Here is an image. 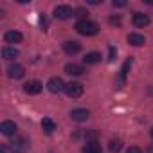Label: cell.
Instances as JSON below:
<instances>
[{"instance_id":"obj_1","label":"cell","mask_w":153,"mask_h":153,"mask_svg":"<svg viewBox=\"0 0 153 153\" xmlns=\"http://www.w3.org/2000/svg\"><path fill=\"white\" fill-rule=\"evenodd\" d=\"M76 31L83 36H94L99 33V25L96 22H90V20H79L76 24Z\"/></svg>"},{"instance_id":"obj_2","label":"cell","mask_w":153,"mask_h":153,"mask_svg":"<svg viewBox=\"0 0 153 153\" xmlns=\"http://www.w3.org/2000/svg\"><path fill=\"white\" fill-rule=\"evenodd\" d=\"M65 94L72 99H78V97L83 96V85L81 83H68L65 87Z\"/></svg>"},{"instance_id":"obj_3","label":"cell","mask_w":153,"mask_h":153,"mask_svg":"<svg viewBox=\"0 0 153 153\" xmlns=\"http://www.w3.org/2000/svg\"><path fill=\"white\" fill-rule=\"evenodd\" d=\"M65 83H63V79L61 78H51L49 81H47V88H49V92H52V94H59V92H65Z\"/></svg>"},{"instance_id":"obj_4","label":"cell","mask_w":153,"mask_h":153,"mask_svg":"<svg viewBox=\"0 0 153 153\" xmlns=\"http://www.w3.org/2000/svg\"><path fill=\"white\" fill-rule=\"evenodd\" d=\"M7 76H9L11 79H22L24 76H25V68L22 65H18V63H11L7 67Z\"/></svg>"},{"instance_id":"obj_5","label":"cell","mask_w":153,"mask_h":153,"mask_svg":"<svg viewBox=\"0 0 153 153\" xmlns=\"http://www.w3.org/2000/svg\"><path fill=\"white\" fill-rule=\"evenodd\" d=\"M54 16L58 20H67V18L74 16V11H72L70 6H56L54 7Z\"/></svg>"},{"instance_id":"obj_6","label":"cell","mask_w":153,"mask_h":153,"mask_svg":"<svg viewBox=\"0 0 153 153\" xmlns=\"http://www.w3.org/2000/svg\"><path fill=\"white\" fill-rule=\"evenodd\" d=\"M42 88H43V85L40 83V81H27L25 85H24V92L25 94H29V96H36V94H40L42 92Z\"/></svg>"},{"instance_id":"obj_7","label":"cell","mask_w":153,"mask_h":153,"mask_svg":"<svg viewBox=\"0 0 153 153\" xmlns=\"http://www.w3.org/2000/svg\"><path fill=\"white\" fill-rule=\"evenodd\" d=\"M63 51H65L67 54L74 56V54H78V52L81 51V43H79V42H74V40L63 42Z\"/></svg>"},{"instance_id":"obj_8","label":"cell","mask_w":153,"mask_h":153,"mask_svg":"<svg viewBox=\"0 0 153 153\" xmlns=\"http://www.w3.org/2000/svg\"><path fill=\"white\" fill-rule=\"evenodd\" d=\"M16 130H18V126H16L13 121H4L2 124H0V133H2V135H7V137L15 135Z\"/></svg>"},{"instance_id":"obj_9","label":"cell","mask_w":153,"mask_h":153,"mask_svg":"<svg viewBox=\"0 0 153 153\" xmlns=\"http://www.w3.org/2000/svg\"><path fill=\"white\" fill-rule=\"evenodd\" d=\"M88 115H90V112L85 110V108H76V110L70 112V117H72V121H76V123H83V121H87Z\"/></svg>"},{"instance_id":"obj_10","label":"cell","mask_w":153,"mask_h":153,"mask_svg":"<svg viewBox=\"0 0 153 153\" xmlns=\"http://www.w3.org/2000/svg\"><path fill=\"white\" fill-rule=\"evenodd\" d=\"M131 22H133L135 27H146V25H149V16L144 15V13H135Z\"/></svg>"},{"instance_id":"obj_11","label":"cell","mask_w":153,"mask_h":153,"mask_svg":"<svg viewBox=\"0 0 153 153\" xmlns=\"http://www.w3.org/2000/svg\"><path fill=\"white\" fill-rule=\"evenodd\" d=\"M22 33H18V31H7L6 34H4V40H6V43H20L22 42Z\"/></svg>"},{"instance_id":"obj_12","label":"cell","mask_w":153,"mask_h":153,"mask_svg":"<svg viewBox=\"0 0 153 153\" xmlns=\"http://www.w3.org/2000/svg\"><path fill=\"white\" fill-rule=\"evenodd\" d=\"M128 43H131V45H135V47H140V45L146 43V38H144L142 34H139V33H130V34H128Z\"/></svg>"},{"instance_id":"obj_13","label":"cell","mask_w":153,"mask_h":153,"mask_svg":"<svg viewBox=\"0 0 153 153\" xmlns=\"http://www.w3.org/2000/svg\"><path fill=\"white\" fill-rule=\"evenodd\" d=\"M65 72H67V74H70V76H81L85 70H83V67H81V65L68 63V65H65Z\"/></svg>"},{"instance_id":"obj_14","label":"cell","mask_w":153,"mask_h":153,"mask_svg":"<svg viewBox=\"0 0 153 153\" xmlns=\"http://www.w3.org/2000/svg\"><path fill=\"white\" fill-rule=\"evenodd\" d=\"M83 153H103V151H101L99 142H96V140H88V142L83 146Z\"/></svg>"},{"instance_id":"obj_15","label":"cell","mask_w":153,"mask_h":153,"mask_svg":"<svg viewBox=\"0 0 153 153\" xmlns=\"http://www.w3.org/2000/svg\"><path fill=\"white\" fill-rule=\"evenodd\" d=\"M99 61H101V54L99 52H88L83 58V63L85 65H94V63H99Z\"/></svg>"},{"instance_id":"obj_16","label":"cell","mask_w":153,"mask_h":153,"mask_svg":"<svg viewBox=\"0 0 153 153\" xmlns=\"http://www.w3.org/2000/svg\"><path fill=\"white\" fill-rule=\"evenodd\" d=\"M18 56V49H15V47H4L2 49V58L4 59H15Z\"/></svg>"},{"instance_id":"obj_17","label":"cell","mask_w":153,"mask_h":153,"mask_svg":"<svg viewBox=\"0 0 153 153\" xmlns=\"http://www.w3.org/2000/svg\"><path fill=\"white\" fill-rule=\"evenodd\" d=\"M42 128H43L45 133H52V131L56 130V123H54L52 119L45 117V119H42Z\"/></svg>"},{"instance_id":"obj_18","label":"cell","mask_w":153,"mask_h":153,"mask_svg":"<svg viewBox=\"0 0 153 153\" xmlns=\"http://www.w3.org/2000/svg\"><path fill=\"white\" fill-rule=\"evenodd\" d=\"M110 151L112 153H119L121 149H123V140L121 139H114V140H110Z\"/></svg>"},{"instance_id":"obj_19","label":"cell","mask_w":153,"mask_h":153,"mask_svg":"<svg viewBox=\"0 0 153 153\" xmlns=\"http://www.w3.org/2000/svg\"><path fill=\"white\" fill-rule=\"evenodd\" d=\"M131 65H133V59H131V58L124 61V65H123V68H121V81L126 78V74H128V70L131 68Z\"/></svg>"},{"instance_id":"obj_20","label":"cell","mask_w":153,"mask_h":153,"mask_svg":"<svg viewBox=\"0 0 153 153\" xmlns=\"http://www.w3.org/2000/svg\"><path fill=\"white\" fill-rule=\"evenodd\" d=\"M0 153H15V149L9 144H2V146H0Z\"/></svg>"},{"instance_id":"obj_21","label":"cell","mask_w":153,"mask_h":153,"mask_svg":"<svg viewBox=\"0 0 153 153\" xmlns=\"http://www.w3.org/2000/svg\"><path fill=\"white\" fill-rule=\"evenodd\" d=\"M115 58H117V49H115V47H110V58H108V59L114 61Z\"/></svg>"},{"instance_id":"obj_22","label":"cell","mask_w":153,"mask_h":153,"mask_svg":"<svg viewBox=\"0 0 153 153\" xmlns=\"http://www.w3.org/2000/svg\"><path fill=\"white\" fill-rule=\"evenodd\" d=\"M124 6H126L124 0H114V7H124Z\"/></svg>"},{"instance_id":"obj_23","label":"cell","mask_w":153,"mask_h":153,"mask_svg":"<svg viewBox=\"0 0 153 153\" xmlns=\"http://www.w3.org/2000/svg\"><path fill=\"white\" fill-rule=\"evenodd\" d=\"M126 153H142V151H140V148L131 146V148H128V151H126Z\"/></svg>"},{"instance_id":"obj_24","label":"cell","mask_w":153,"mask_h":153,"mask_svg":"<svg viewBox=\"0 0 153 153\" xmlns=\"http://www.w3.org/2000/svg\"><path fill=\"white\" fill-rule=\"evenodd\" d=\"M110 24H115V25H119V24H121V20H119V18H110Z\"/></svg>"},{"instance_id":"obj_25","label":"cell","mask_w":153,"mask_h":153,"mask_svg":"<svg viewBox=\"0 0 153 153\" xmlns=\"http://www.w3.org/2000/svg\"><path fill=\"white\" fill-rule=\"evenodd\" d=\"M151 137H153V128H151Z\"/></svg>"}]
</instances>
